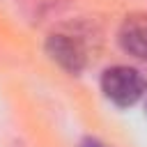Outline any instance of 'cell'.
I'll return each instance as SVG.
<instances>
[{
    "label": "cell",
    "mask_w": 147,
    "mask_h": 147,
    "mask_svg": "<svg viewBox=\"0 0 147 147\" xmlns=\"http://www.w3.org/2000/svg\"><path fill=\"white\" fill-rule=\"evenodd\" d=\"M101 90L108 101H113L119 108H129L142 99V94L147 92V80L142 78V74L138 69L117 64V67H110L103 71Z\"/></svg>",
    "instance_id": "1"
},
{
    "label": "cell",
    "mask_w": 147,
    "mask_h": 147,
    "mask_svg": "<svg viewBox=\"0 0 147 147\" xmlns=\"http://www.w3.org/2000/svg\"><path fill=\"white\" fill-rule=\"evenodd\" d=\"M46 53L53 62H57L69 74H80L85 67V51L83 46L67 37V34H51L46 39Z\"/></svg>",
    "instance_id": "2"
},
{
    "label": "cell",
    "mask_w": 147,
    "mask_h": 147,
    "mask_svg": "<svg viewBox=\"0 0 147 147\" xmlns=\"http://www.w3.org/2000/svg\"><path fill=\"white\" fill-rule=\"evenodd\" d=\"M119 46L138 57V60H147V14H131L122 21L119 25Z\"/></svg>",
    "instance_id": "3"
},
{
    "label": "cell",
    "mask_w": 147,
    "mask_h": 147,
    "mask_svg": "<svg viewBox=\"0 0 147 147\" xmlns=\"http://www.w3.org/2000/svg\"><path fill=\"white\" fill-rule=\"evenodd\" d=\"M80 147H103V145H101L96 138H85V140L80 142Z\"/></svg>",
    "instance_id": "4"
}]
</instances>
